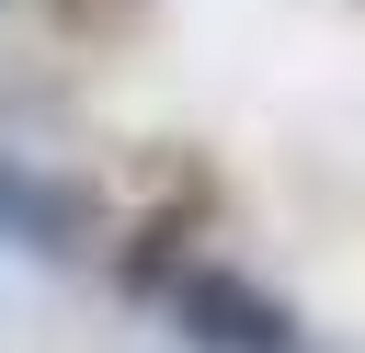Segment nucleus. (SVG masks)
<instances>
[{"label": "nucleus", "instance_id": "nucleus-1", "mask_svg": "<svg viewBox=\"0 0 365 353\" xmlns=\"http://www.w3.org/2000/svg\"><path fill=\"white\" fill-rule=\"evenodd\" d=\"M171 319H182L205 353H308L297 319H285V296H262V285H240V273H217V262L171 285Z\"/></svg>", "mask_w": 365, "mask_h": 353}, {"label": "nucleus", "instance_id": "nucleus-2", "mask_svg": "<svg viewBox=\"0 0 365 353\" xmlns=\"http://www.w3.org/2000/svg\"><path fill=\"white\" fill-rule=\"evenodd\" d=\"M0 239H23V251H80V194H68V182H34V171L0 148Z\"/></svg>", "mask_w": 365, "mask_h": 353}]
</instances>
